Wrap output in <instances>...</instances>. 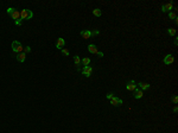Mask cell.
I'll return each instance as SVG.
<instances>
[{
  "label": "cell",
  "instance_id": "cell-1",
  "mask_svg": "<svg viewBox=\"0 0 178 133\" xmlns=\"http://www.w3.org/2000/svg\"><path fill=\"white\" fill-rule=\"evenodd\" d=\"M33 17V13L31 10H28V8H23L20 11V19L21 20H29Z\"/></svg>",
  "mask_w": 178,
  "mask_h": 133
},
{
  "label": "cell",
  "instance_id": "cell-19",
  "mask_svg": "<svg viewBox=\"0 0 178 133\" xmlns=\"http://www.w3.org/2000/svg\"><path fill=\"white\" fill-rule=\"evenodd\" d=\"M169 18L170 19H176L177 18V14H176V12H169Z\"/></svg>",
  "mask_w": 178,
  "mask_h": 133
},
{
  "label": "cell",
  "instance_id": "cell-9",
  "mask_svg": "<svg viewBox=\"0 0 178 133\" xmlns=\"http://www.w3.org/2000/svg\"><path fill=\"white\" fill-rule=\"evenodd\" d=\"M65 45V40L63 39V38H58L57 42H56V48L58 49V50H62L63 48Z\"/></svg>",
  "mask_w": 178,
  "mask_h": 133
},
{
  "label": "cell",
  "instance_id": "cell-3",
  "mask_svg": "<svg viewBox=\"0 0 178 133\" xmlns=\"http://www.w3.org/2000/svg\"><path fill=\"white\" fill-rule=\"evenodd\" d=\"M81 73H82V75H84L86 77H90L91 76V73H93V68L91 66H83V69L81 70Z\"/></svg>",
  "mask_w": 178,
  "mask_h": 133
},
{
  "label": "cell",
  "instance_id": "cell-15",
  "mask_svg": "<svg viewBox=\"0 0 178 133\" xmlns=\"http://www.w3.org/2000/svg\"><path fill=\"white\" fill-rule=\"evenodd\" d=\"M74 63H75L76 68L80 69V66H81V58H80L78 56H75V57H74Z\"/></svg>",
  "mask_w": 178,
  "mask_h": 133
},
{
  "label": "cell",
  "instance_id": "cell-6",
  "mask_svg": "<svg viewBox=\"0 0 178 133\" xmlns=\"http://www.w3.org/2000/svg\"><path fill=\"white\" fill-rule=\"evenodd\" d=\"M110 105H113V106H115V107L121 106V105H122V100L120 99V98L114 96L113 99H110Z\"/></svg>",
  "mask_w": 178,
  "mask_h": 133
},
{
  "label": "cell",
  "instance_id": "cell-28",
  "mask_svg": "<svg viewBox=\"0 0 178 133\" xmlns=\"http://www.w3.org/2000/svg\"><path fill=\"white\" fill-rule=\"evenodd\" d=\"M177 112H178V107L176 106L175 108H173V113H177Z\"/></svg>",
  "mask_w": 178,
  "mask_h": 133
},
{
  "label": "cell",
  "instance_id": "cell-13",
  "mask_svg": "<svg viewBox=\"0 0 178 133\" xmlns=\"http://www.w3.org/2000/svg\"><path fill=\"white\" fill-rule=\"evenodd\" d=\"M25 58H26V53H24V52L17 53V61H18V62L23 63V62L25 61Z\"/></svg>",
  "mask_w": 178,
  "mask_h": 133
},
{
  "label": "cell",
  "instance_id": "cell-5",
  "mask_svg": "<svg viewBox=\"0 0 178 133\" xmlns=\"http://www.w3.org/2000/svg\"><path fill=\"white\" fill-rule=\"evenodd\" d=\"M137 87H139V89L144 92V90H148V89H150L151 84L150 83H147V82H139L137 84Z\"/></svg>",
  "mask_w": 178,
  "mask_h": 133
},
{
  "label": "cell",
  "instance_id": "cell-11",
  "mask_svg": "<svg viewBox=\"0 0 178 133\" xmlns=\"http://www.w3.org/2000/svg\"><path fill=\"white\" fill-rule=\"evenodd\" d=\"M88 51L90 53L97 55V52H99V49H97V47H96L95 44H89V45H88Z\"/></svg>",
  "mask_w": 178,
  "mask_h": 133
},
{
  "label": "cell",
  "instance_id": "cell-17",
  "mask_svg": "<svg viewBox=\"0 0 178 133\" xmlns=\"http://www.w3.org/2000/svg\"><path fill=\"white\" fill-rule=\"evenodd\" d=\"M93 14H94L95 17H101L102 12H101V10H100V8H95V10H93Z\"/></svg>",
  "mask_w": 178,
  "mask_h": 133
},
{
  "label": "cell",
  "instance_id": "cell-23",
  "mask_svg": "<svg viewBox=\"0 0 178 133\" xmlns=\"http://www.w3.org/2000/svg\"><path fill=\"white\" fill-rule=\"evenodd\" d=\"M100 34V31L99 30H94V31H91V36H99Z\"/></svg>",
  "mask_w": 178,
  "mask_h": 133
},
{
  "label": "cell",
  "instance_id": "cell-25",
  "mask_svg": "<svg viewBox=\"0 0 178 133\" xmlns=\"http://www.w3.org/2000/svg\"><path fill=\"white\" fill-rule=\"evenodd\" d=\"M113 98H114V94H113V93H108V94H107V99L110 100V99H113Z\"/></svg>",
  "mask_w": 178,
  "mask_h": 133
},
{
  "label": "cell",
  "instance_id": "cell-8",
  "mask_svg": "<svg viewBox=\"0 0 178 133\" xmlns=\"http://www.w3.org/2000/svg\"><path fill=\"white\" fill-rule=\"evenodd\" d=\"M173 61H175V57H173V55H171V53H169V55H166L164 57V63L165 64H172L173 63Z\"/></svg>",
  "mask_w": 178,
  "mask_h": 133
},
{
  "label": "cell",
  "instance_id": "cell-10",
  "mask_svg": "<svg viewBox=\"0 0 178 133\" xmlns=\"http://www.w3.org/2000/svg\"><path fill=\"white\" fill-rule=\"evenodd\" d=\"M80 34H81V37L84 38V39H89V38L91 37V31H89V30H83V31L80 32Z\"/></svg>",
  "mask_w": 178,
  "mask_h": 133
},
{
  "label": "cell",
  "instance_id": "cell-14",
  "mask_svg": "<svg viewBox=\"0 0 178 133\" xmlns=\"http://www.w3.org/2000/svg\"><path fill=\"white\" fill-rule=\"evenodd\" d=\"M11 17H12V19H14V21H15V20H18V19H20V12L15 10L13 13L11 14Z\"/></svg>",
  "mask_w": 178,
  "mask_h": 133
},
{
  "label": "cell",
  "instance_id": "cell-12",
  "mask_svg": "<svg viewBox=\"0 0 178 133\" xmlns=\"http://www.w3.org/2000/svg\"><path fill=\"white\" fill-rule=\"evenodd\" d=\"M133 96H134V99H141V98L144 96V92L137 88V89L134 90V95H133Z\"/></svg>",
  "mask_w": 178,
  "mask_h": 133
},
{
  "label": "cell",
  "instance_id": "cell-29",
  "mask_svg": "<svg viewBox=\"0 0 178 133\" xmlns=\"http://www.w3.org/2000/svg\"><path fill=\"white\" fill-rule=\"evenodd\" d=\"M177 44H178V38L175 37V45H177Z\"/></svg>",
  "mask_w": 178,
  "mask_h": 133
},
{
  "label": "cell",
  "instance_id": "cell-21",
  "mask_svg": "<svg viewBox=\"0 0 178 133\" xmlns=\"http://www.w3.org/2000/svg\"><path fill=\"white\" fill-rule=\"evenodd\" d=\"M23 52L24 53H29V52H31V47H25L24 48V50H23Z\"/></svg>",
  "mask_w": 178,
  "mask_h": 133
},
{
  "label": "cell",
  "instance_id": "cell-2",
  "mask_svg": "<svg viewBox=\"0 0 178 133\" xmlns=\"http://www.w3.org/2000/svg\"><path fill=\"white\" fill-rule=\"evenodd\" d=\"M12 50H13L14 52L20 53V52H23L24 48H23L20 42H18V40H13V42H12Z\"/></svg>",
  "mask_w": 178,
  "mask_h": 133
},
{
  "label": "cell",
  "instance_id": "cell-4",
  "mask_svg": "<svg viewBox=\"0 0 178 133\" xmlns=\"http://www.w3.org/2000/svg\"><path fill=\"white\" fill-rule=\"evenodd\" d=\"M137 83L134 82V80H131L127 82V84H126V89L127 90H130V92H134L135 89H137Z\"/></svg>",
  "mask_w": 178,
  "mask_h": 133
},
{
  "label": "cell",
  "instance_id": "cell-24",
  "mask_svg": "<svg viewBox=\"0 0 178 133\" xmlns=\"http://www.w3.org/2000/svg\"><path fill=\"white\" fill-rule=\"evenodd\" d=\"M172 102H173L175 105H177L178 103V98L177 96H173V98H172Z\"/></svg>",
  "mask_w": 178,
  "mask_h": 133
},
{
  "label": "cell",
  "instance_id": "cell-22",
  "mask_svg": "<svg viewBox=\"0 0 178 133\" xmlns=\"http://www.w3.org/2000/svg\"><path fill=\"white\" fill-rule=\"evenodd\" d=\"M14 11H15V8H13V7H8V8H7V11H6V12H7L8 14H10V16H11V14L13 13Z\"/></svg>",
  "mask_w": 178,
  "mask_h": 133
},
{
  "label": "cell",
  "instance_id": "cell-20",
  "mask_svg": "<svg viewBox=\"0 0 178 133\" xmlns=\"http://www.w3.org/2000/svg\"><path fill=\"white\" fill-rule=\"evenodd\" d=\"M61 51H62V55H63V56H69V50L68 49H64V48H63Z\"/></svg>",
  "mask_w": 178,
  "mask_h": 133
},
{
  "label": "cell",
  "instance_id": "cell-26",
  "mask_svg": "<svg viewBox=\"0 0 178 133\" xmlns=\"http://www.w3.org/2000/svg\"><path fill=\"white\" fill-rule=\"evenodd\" d=\"M15 25H21V19L15 20Z\"/></svg>",
  "mask_w": 178,
  "mask_h": 133
},
{
  "label": "cell",
  "instance_id": "cell-27",
  "mask_svg": "<svg viewBox=\"0 0 178 133\" xmlns=\"http://www.w3.org/2000/svg\"><path fill=\"white\" fill-rule=\"evenodd\" d=\"M97 56H99V57H103V52L102 51H99V52H97Z\"/></svg>",
  "mask_w": 178,
  "mask_h": 133
},
{
  "label": "cell",
  "instance_id": "cell-7",
  "mask_svg": "<svg viewBox=\"0 0 178 133\" xmlns=\"http://www.w3.org/2000/svg\"><path fill=\"white\" fill-rule=\"evenodd\" d=\"M172 8H173V4L172 2H166L162 6V11L163 12H171Z\"/></svg>",
  "mask_w": 178,
  "mask_h": 133
},
{
  "label": "cell",
  "instance_id": "cell-16",
  "mask_svg": "<svg viewBox=\"0 0 178 133\" xmlns=\"http://www.w3.org/2000/svg\"><path fill=\"white\" fill-rule=\"evenodd\" d=\"M81 64H83V66H87L90 64V58L89 57H84L82 61H81Z\"/></svg>",
  "mask_w": 178,
  "mask_h": 133
},
{
  "label": "cell",
  "instance_id": "cell-18",
  "mask_svg": "<svg viewBox=\"0 0 178 133\" xmlns=\"http://www.w3.org/2000/svg\"><path fill=\"white\" fill-rule=\"evenodd\" d=\"M167 33L171 36V37H173V36H176V29H167Z\"/></svg>",
  "mask_w": 178,
  "mask_h": 133
}]
</instances>
